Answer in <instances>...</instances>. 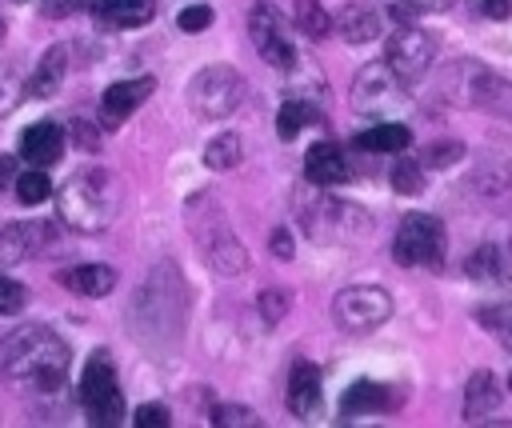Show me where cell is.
Returning a JSON list of instances; mask_svg holds the SVG:
<instances>
[{"instance_id": "6da1fadb", "label": "cell", "mask_w": 512, "mask_h": 428, "mask_svg": "<svg viewBox=\"0 0 512 428\" xmlns=\"http://www.w3.org/2000/svg\"><path fill=\"white\" fill-rule=\"evenodd\" d=\"M68 372V348L48 328H20L16 336L0 340V376L28 380L40 392L60 388Z\"/></svg>"}, {"instance_id": "7a4b0ae2", "label": "cell", "mask_w": 512, "mask_h": 428, "mask_svg": "<svg viewBox=\"0 0 512 428\" xmlns=\"http://www.w3.org/2000/svg\"><path fill=\"white\" fill-rule=\"evenodd\" d=\"M188 228H192V236H196L204 260H208L216 272L236 276V272L248 268V252H244V244L236 240V232H232L224 208H220L212 196H196V200L188 204Z\"/></svg>"}, {"instance_id": "3957f363", "label": "cell", "mask_w": 512, "mask_h": 428, "mask_svg": "<svg viewBox=\"0 0 512 428\" xmlns=\"http://www.w3.org/2000/svg\"><path fill=\"white\" fill-rule=\"evenodd\" d=\"M116 212V184L104 168H92V172H80L68 180V188L60 192V216L80 228V232H100L108 228Z\"/></svg>"}, {"instance_id": "277c9868", "label": "cell", "mask_w": 512, "mask_h": 428, "mask_svg": "<svg viewBox=\"0 0 512 428\" xmlns=\"http://www.w3.org/2000/svg\"><path fill=\"white\" fill-rule=\"evenodd\" d=\"M296 212H300L304 232H308L312 240H324V244H332V240H352V236H364V232L372 228L360 208L324 196V188H316V200L300 196V200H296Z\"/></svg>"}, {"instance_id": "5b68a950", "label": "cell", "mask_w": 512, "mask_h": 428, "mask_svg": "<svg viewBox=\"0 0 512 428\" xmlns=\"http://www.w3.org/2000/svg\"><path fill=\"white\" fill-rule=\"evenodd\" d=\"M244 76L228 64H208L188 80V104L204 120H224L244 104Z\"/></svg>"}, {"instance_id": "8992f818", "label": "cell", "mask_w": 512, "mask_h": 428, "mask_svg": "<svg viewBox=\"0 0 512 428\" xmlns=\"http://www.w3.org/2000/svg\"><path fill=\"white\" fill-rule=\"evenodd\" d=\"M392 256L404 268H440L444 264V224L428 212H408L396 228Z\"/></svg>"}, {"instance_id": "52a82bcc", "label": "cell", "mask_w": 512, "mask_h": 428, "mask_svg": "<svg viewBox=\"0 0 512 428\" xmlns=\"http://www.w3.org/2000/svg\"><path fill=\"white\" fill-rule=\"evenodd\" d=\"M84 412L92 424H116L120 412H124V400H120V384H116V364L108 352H92L84 372H80V388H76Z\"/></svg>"}, {"instance_id": "ba28073f", "label": "cell", "mask_w": 512, "mask_h": 428, "mask_svg": "<svg viewBox=\"0 0 512 428\" xmlns=\"http://www.w3.org/2000/svg\"><path fill=\"white\" fill-rule=\"evenodd\" d=\"M332 316L352 336L376 332L392 316V296L384 288H376V284H352V288H340L332 296Z\"/></svg>"}, {"instance_id": "9c48e42d", "label": "cell", "mask_w": 512, "mask_h": 428, "mask_svg": "<svg viewBox=\"0 0 512 428\" xmlns=\"http://www.w3.org/2000/svg\"><path fill=\"white\" fill-rule=\"evenodd\" d=\"M432 60H436V40H432L424 28H416L412 20H400V28L388 32L384 64L396 72V80H400L404 88L416 84V80L432 68Z\"/></svg>"}, {"instance_id": "30bf717a", "label": "cell", "mask_w": 512, "mask_h": 428, "mask_svg": "<svg viewBox=\"0 0 512 428\" xmlns=\"http://www.w3.org/2000/svg\"><path fill=\"white\" fill-rule=\"evenodd\" d=\"M248 32H252V44L260 48V56L272 64V68H292L296 64V48H292V40H288V24H284V16L268 4V0H260V4H252V12H248Z\"/></svg>"}, {"instance_id": "8fae6325", "label": "cell", "mask_w": 512, "mask_h": 428, "mask_svg": "<svg viewBox=\"0 0 512 428\" xmlns=\"http://www.w3.org/2000/svg\"><path fill=\"white\" fill-rule=\"evenodd\" d=\"M400 92H404V84L396 80V72L384 60L364 64L356 72V80H352V104L360 112H384V108H392L400 100Z\"/></svg>"}, {"instance_id": "7c38bea8", "label": "cell", "mask_w": 512, "mask_h": 428, "mask_svg": "<svg viewBox=\"0 0 512 428\" xmlns=\"http://www.w3.org/2000/svg\"><path fill=\"white\" fill-rule=\"evenodd\" d=\"M464 76V104H476V108H488V112H500V116H512V80L508 76H496L488 68H476V64H460L456 68Z\"/></svg>"}, {"instance_id": "4fadbf2b", "label": "cell", "mask_w": 512, "mask_h": 428, "mask_svg": "<svg viewBox=\"0 0 512 428\" xmlns=\"http://www.w3.org/2000/svg\"><path fill=\"white\" fill-rule=\"evenodd\" d=\"M152 88H156L152 76H136V80H116V84H108L104 96H100V120H104V128H116L120 120H128V116L152 96Z\"/></svg>"}, {"instance_id": "5bb4252c", "label": "cell", "mask_w": 512, "mask_h": 428, "mask_svg": "<svg viewBox=\"0 0 512 428\" xmlns=\"http://www.w3.org/2000/svg\"><path fill=\"white\" fill-rule=\"evenodd\" d=\"M324 388H320V368L312 360H296L288 372V412H296L300 420H312L320 412Z\"/></svg>"}, {"instance_id": "9a60e30c", "label": "cell", "mask_w": 512, "mask_h": 428, "mask_svg": "<svg viewBox=\"0 0 512 428\" xmlns=\"http://www.w3.org/2000/svg\"><path fill=\"white\" fill-rule=\"evenodd\" d=\"M332 28H336V36H340L344 44H368V40H376V36L384 32V16H380L372 4L352 0V4H344V8L332 16Z\"/></svg>"}, {"instance_id": "2e32d148", "label": "cell", "mask_w": 512, "mask_h": 428, "mask_svg": "<svg viewBox=\"0 0 512 428\" xmlns=\"http://www.w3.org/2000/svg\"><path fill=\"white\" fill-rule=\"evenodd\" d=\"M60 156H64V132H60V124L40 120V124H32L20 136V160H28L32 168H52Z\"/></svg>"}, {"instance_id": "e0dca14e", "label": "cell", "mask_w": 512, "mask_h": 428, "mask_svg": "<svg viewBox=\"0 0 512 428\" xmlns=\"http://www.w3.org/2000/svg\"><path fill=\"white\" fill-rule=\"evenodd\" d=\"M304 176L312 188H336L348 180V160L336 144H312L304 156Z\"/></svg>"}, {"instance_id": "ac0fdd59", "label": "cell", "mask_w": 512, "mask_h": 428, "mask_svg": "<svg viewBox=\"0 0 512 428\" xmlns=\"http://www.w3.org/2000/svg\"><path fill=\"white\" fill-rule=\"evenodd\" d=\"M464 272L468 280L476 284H488V288H504L512 280V268H508V256L496 248V244H480L468 260H464Z\"/></svg>"}, {"instance_id": "d6986e66", "label": "cell", "mask_w": 512, "mask_h": 428, "mask_svg": "<svg viewBox=\"0 0 512 428\" xmlns=\"http://www.w3.org/2000/svg\"><path fill=\"white\" fill-rule=\"evenodd\" d=\"M60 284L76 296H108L116 288V272L108 264H76V268H64L60 272Z\"/></svg>"}, {"instance_id": "ffe728a7", "label": "cell", "mask_w": 512, "mask_h": 428, "mask_svg": "<svg viewBox=\"0 0 512 428\" xmlns=\"http://www.w3.org/2000/svg\"><path fill=\"white\" fill-rule=\"evenodd\" d=\"M408 144H412V132L396 120H380V124H372L356 136V148H364L372 156H392V152H404Z\"/></svg>"}, {"instance_id": "44dd1931", "label": "cell", "mask_w": 512, "mask_h": 428, "mask_svg": "<svg viewBox=\"0 0 512 428\" xmlns=\"http://www.w3.org/2000/svg\"><path fill=\"white\" fill-rule=\"evenodd\" d=\"M392 392L384 388V384H376V380H356L344 396H340V412L344 416H364V412H388L392 408Z\"/></svg>"}, {"instance_id": "7402d4cb", "label": "cell", "mask_w": 512, "mask_h": 428, "mask_svg": "<svg viewBox=\"0 0 512 428\" xmlns=\"http://www.w3.org/2000/svg\"><path fill=\"white\" fill-rule=\"evenodd\" d=\"M64 72H68V48H48L44 56H40V64H36V72L28 76V92L32 96H56L60 92V84H64Z\"/></svg>"}, {"instance_id": "603a6c76", "label": "cell", "mask_w": 512, "mask_h": 428, "mask_svg": "<svg viewBox=\"0 0 512 428\" xmlns=\"http://www.w3.org/2000/svg\"><path fill=\"white\" fill-rule=\"evenodd\" d=\"M496 404H500L496 376H492L488 368L472 372V380H468V388H464V420H468V424H472V420H484L488 412H496Z\"/></svg>"}, {"instance_id": "cb8c5ba5", "label": "cell", "mask_w": 512, "mask_h": 428, "mask_svg": "<svg viewBox=\"0 0 512 428\" xmlns=\"http://www.w3.org/2000/svg\"><path fill=\"white\" fill-rule=\"evenodd\" d=\"M100 16L112 28H140L156 16V0H100Z\"/></svg>"}, {"instance_id": "d4e9b609", "label": "cell", "mask_w": 512, "mask_h": 428, "mask_svg": "<svg viewBox=\"0 0 512 428\" xmlns=\"http://www.w3.org/2000/svg\"><path fill=\"white\" fill-rule=\"evenodd\" d=\"M40 240H44V228H36V224H12V228L0 236V264L24 260L28 252H36Z\"/></svg>"}, {"instance_id": "484cf974", "label": "cell", "mask_w": 512, "mask_h": 428, "mask_svg": "<svg viewBox=\"0 0 512 428\" xmlns=\"http://www.w3.org/2000/svg\"><path fill=\"white\" fill-rule=\"evenodd\" d=\"M292 24L308 36V40H324L332 32V16L324 12L320 0H292Z\"/></svg>"}, {"instance_id": "4316f807", "label": "cell", "mask_w": 512, "mask_h": 428, "mask_svg": "<svg viewBox=\"0 0 512 428\" xmlns=\"http://www.w3.org/2000/svg\"><path fill=\"white\" fill-rule=\"evenodd\" d=\"M312 120H316V108L304 104L300 96H292V100H284L280 112H276V136H280V140H296V136L304 132V124H312Z\"/></svg>"}, {"instance_id": "83f0119b", "label": "cell", "mask_w": 512, "mask_h": 428, "mask_svg": "<svg viewBox=\"0 0 512 428\" xmlns=\"http://www.w3.org/2000/svg\"><path fill=\"white\" fill-rule=\"evenodd\" d=\"M240 156H244V144H240L236 132H224V136L208 140V148H204V164H208L212 172H228V168H236Z\"/></svg>"}, {"instance_id": "f1b7e54d", "label": "cell", "mask_w": 512, "mask_h": 428, "mask_svg": "<svg viewBox=\"0 0 512 428\" xmlns=\"http://www.w3.org/2000/svg\"><path fill=\"white\" fill-rule=\"evenodd\" d=\"M392 188H396L400 196H416V192H424V164L412 160V156H400V160L392 164Z\"/></svg>"}, {"instance_id": "f546056e", "label": "cell", "mask_w": 512, "mask_h": 428, "mask_svg": "<svg viewBox=\"0 0 512 428\" xmlns=\"http://www.w3.org/2000/svg\"><path fill=\"white\" fill-rule=\"evenodd\" d=\"M52 196V180H48V172L44 168H32V172H24V176H16V200L20 204H44Z\"/></svg>"}, {"instance_id": "4dcf8cb0", "label": "cell", "mask_w": 512, "mask_h": 428, "mask_svg": "<svg viewBox=\"0 0 512 428\" xmlns=\"http://www.w3.org/2000/svg\"><path fill=\"white\" fill-rule=\"evenodd\" d=\"M476 320L512 352V304H492V308H480Z\"/></svg>"}, {"instance_id": "1f68e13d", "label": "cell", "mask_w": 512, "mask_h": 428, "mask_svg": "<svg viewBox=\"0 0 512 428\" xmlns=\"http://www.w3.org/2000/svg\"><path fill=\"white\" fill-rule=\"evenodd\" d=\"M508 180H512V164L508 160H488L480 172H476V192H488V196H496V192H504L508 188Z\"/></svg>"}, {"instance_id": "d6a6232c", "label": "cell", "mask_w": 512, "mask_h": 428, "mask_svg": "<svg viewBox=\"0 0 512 428\" xmlns=\"http://www.w3.org/2000/svg\"><path fill=\"white\" fill-rule=\"evenodd\" d=\"M460 156H464V144H460V140H436V144L424 148L420 164H428V168H448V164H456Z\"/></svg>"}, {"instance_id": "836d02e7", "label": "cell", "mask_w": 512, "mask_h": 428, "mask_svg": "<svg viewBox=\"0 0 512 428\" xmlns=\"http://www.w3.org/2000/svg\"><path fill=\"white\" fill-rule=\"evenodd\" d=\"M256 304H260V312H264V320H268V324H276L280 316H288V304H292V296H288L284 288H264Z\"/></svg>"}, {"instance_id": "e575fe53", "label": "cell", "mask_w": 512, "mask_h": 428, "mask_svg": "<svg viewBox=\"0 0 512 428\" xmlns=\"http://www.w3.org/2000/svg\"><path fill=\"white\" fill-rule=\"evenodd\" d=\"M176 24H180V32L196 36V32H204V28L212 24V8H208V4H188V8H180Z\"/></svg>"}, {"instance_id": "d590c367", "label": "cell", "mask_w": 512, "mask_h": 428, "mask_svg": "<svg viewBox=\"0 0 512 428\" xmlns=\"http://www.w3.org/2000/svg\"><path fill=\"white\" fill-rule=\"evenodd\" d=\"M24 300H28L24 284H16L12 276H0V316H8V312H20V308H24Z\"/></svg>"}, {"instance_id": "8d00e7d4", "label": "cell", "mask_w": 512, "mask_h": 428, "mask_svg": "<svg viewBox=\"0 0 512 428\" xmlns=\"http://www.w3.org/2000/svg\"><path fill=\"white\" fill-rule=\"evenodd\" d=\"M212 424H240V428H252V424H260V416L248 412L244 404H224V408L212 412Z\"/></svg>"}, {"instance_id": "74e56055", "label": "cell", "mask_w": 512, "mask_h": 428, "mask_svg": "<svg viewBox=\"0 0 512 428\" xmlns=\"http://www.w3.org/2000/svg\"><path fill=\"white\" fill-rule=\"evenodd\" d=\"M132 420H136V428H168V420H172V416H168V408H164V404H156V400H152V404H140Z\"/></svg>"}, {"instance_id": "f35d334b", "label": "cell", "mask_w": 512, "mask_h": 428, "mask_svg": "<svg viewBox=\"0 0 512 428\" xmlns=\"http://www.w3.org/2000/svg\"><path fill=\"white\" fill-rule=\"evenodd\" d=\"M272 252H276V260H292V236H288V228H276L272 232Z\"/></svg>"}, {"instance_id": "ab89813d", "label": "cell", "mask_w": 512, "mask_h": 428, "mask_svg": "<svg viewBox=\"0 0 512 428\" xmlns=\"http://www.w3.org/2000/svg\"><path fill=\"white\" fill-rule=\"evenodd\" d=\"M480 12L492 16V20H504V16H512V0H484Z\"/></svg>"}, {"instance_id": "60d3db41", "label": "cell", "mask_w": 512, "mask_h": 428, "mask_svg": "<svg viewBox=\"0 0 512 428\" xmlns=\"http://www.w3.org/2000/svg\"><path fill=\"white\" fill-rule=\"evenodd\" d=\"M72 136H76V144H84V148H96V144H100V140H96V132L88 128V120H76Z\"/></svg>"}, {"instance_id": "b9f144b4", "label": "cell", "mask_w": 512, "mask_h": 428, "mask_svg": "<svg viewBox=\"0 0 512 428\" xmlns=\"http://www.w3.org/2000/svg\"><path fill=\"white\" fill-rule=\"evenodd\" d=\"M412 12H444V8H452V0H404Z\"/></svg>"}, {"instance_id": "7bdbcfd3", "label": "cell", "mask_w": 512, "mask_h": 428, "mask_svg": "<svg viewBox=\"0 0 512 428\" xmlns=\"http://www.w3.org/2000/svg\"><path fill=\"white\" fill-rule=\"evenodd\" d=\"M40 8H44L48 16H64V12L76 8V0H40Z\"/></svg>"}, {"instance_id": "ee69618b", "label": "cell", "mask_w": 512, "mask_h": 428, "mask_svg": "<svg viewBox=\"0 0 512 428\" xmlns=\"http://www.w3.org/2000/svg\"><path fill=\"white\" fill-rule=\"evenodd\" d=\"M12 168H16V164H12L8 156H0V188L8 184V176H12Z\"/></svg>"}, {"instance_id": "f6af8a7d", "label": "cell", "mask_w": 512, "mask_h": 428, "mask_svg": "<svg viewBox=\"0 0 512 428\" xmlns=\"http://www.w3.org/2000/svg\"><path fill=\"white\" fill-rule=\"evenodd\" d=\"M0 40H4V24H0Z\"/></svg>"}, {"instance_id": "bcb514c9", "label": "cell", "mask_w": 512, "mask_h": 428, "mask_svg": "<svg viewBox=\"0 0 512 428\" xmlns=\"http://www.w3.org/2000/svg\"><path fill=\"white\" fill-rule=\"evenodd\" d=\"M508 388H512V376H508Z\"/></svg>"}]
</instances>
